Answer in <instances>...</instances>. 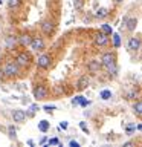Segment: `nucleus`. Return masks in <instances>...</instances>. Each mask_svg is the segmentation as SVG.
Instances as JSON below:
<instances>
[{
  "label": "nucleus",
  "mask_w": 142,
  "mask_h": 147,
  "mask_svg": "<svg viewBox=\"0 0 142 147\" xmlns=\"http://www.w3.org/2000/svg\"><path fill=\"white\" fill-rule=\"evenodd\" d=\"M2 74L5 77H17L18 74H20V66L17 64L15 60H8L6 63L3 64V67H2Z\"/></svg>",
  "instance_id": "f257e3e1"
},
{
  "label": "nucleus",
  "mask_w": 142,
  "mask_h": 147,
  "mask_svg": "<svg viewBox=\"0 0 142 147\" xmlns=\"http://www.w3.org/2000/svg\"><path fill=\"white\" fill-rule=\"evenodd\" d=\"M15 61H17V64H18L20 67H27V66L31 64V61H32L31 54H29V52H26V51H21V52H18V54H17Z\"/></svg>",
  "instance_id": "f03ea898"
},
{
  "label": "nucleus",
  "mask_w": 142,
  "mask_h": 147,
  "mask_svg": "<svg viewBox=\"0 0 142 147\" xmlns=\"http://www.w3.org/2000/svg\"><path fill=\"white\" fill-rule=\"evenodd\" d=\"M37 67L40 69H48L50 67V64H52V57H50L49 54H41L38 58H37Z\"/></svg>",
  "instance_id": "7ed1b4c3"
},
{
  "label": "nucleus",
  "mask_w": 142,
  "mask_h": 147,
  "mask_svg": "<svg viewBox=\"0 0 142 147\" xmlns=\"http://www.w3.org/2000/svg\"><path fill=\"white\" fill-rule=\"evenodd\" d=\"M29 46H31V49L37 51V52H41V51H44L46 43H44L43 37H32V40H31Z\"/></svg>",
  "instance_id": "20e7f679"
},
{
  "label": "nucleus",
  "mask_w": 142,
  "mask_h": 147,
  "mask_svg": "<svg viewBox=\"0 0 142 147\" xmlns=\"http://www.w3.org/2000/svg\"><path fill=\"white\" fill-rule=\"evenodd\" d=\"M101 64H102V67L116 64V55H115L113 52H104L102 55H101Z\"/></svg>",
  "instance_id": "39448f33"
},
{
  "label": "nucleus",
  "mask_w": 142,
  "mask_h": 147,
  "mask_svg": "<svg viewBox=\"0 0 142 147\" xmlns=\"http://www.w3.org/2000/svg\"><path fill=\"white\" fill-rule=\"evenodd\" d=\"M46 96H48V89H46V86L43 84H38L34 89V98L37 101H40V100H44Z\"/></svg>",
  "instance_id": "423d86ee"
},
{
  "label": "nucleus",
  "mask_w": 142,
  "mask_h": 147,
  "mask_svg": "<svg viewBox=\"0 0 142 147\" xmlns=\"http://www.w3.org/2000/svg\"><path fill=\"white\" fill-rule=\"evenodd\" d=\"M41 31H43L44 35H52L55 31V23L50 20H44L41 22Z\"/></svg>",
  "instance_id": "0eeeda50"
},
{
  "label": "nucleus",
  "mask_w": 142,
  "mask_h": 147,
  "mask_svg": "<svg viewBox=\"0 0 142 147\" xmlns=\"http://www.w3.org/2000/svg\"><path fill=\"white\" fill-rule=\"evenodd\" d=\"M5 45H6V48L9 51H14L15 49V46L18 45V38H17V35H8V37H5Z\"/></svg>",
  "instance_id": "6e6552de"
},
{
  "label": "nucleus",
  "mask_w": 142,
  "mask_h": 147,
  "mask_svg": "<svg viewBox=\"0 0 142 147\" xmlns=\"http://www.w3.org/2000/svg\"><path fill=\"white\" fill-rule=\"evenodd\" d=\"M93 40H95L96 46H107L109 45V35H105L104 32H98Z\"/></svg>",
  "instance_id": "1a4fd4ad"
},
{
  "label": "nucleus",
  "mask_w": 142,
  "mask_h": 147,
  "mask_svg": "<svg viewBox=\"0 0 142 147\" xmlns=\"http://www.w3.org/2000/svg\"><path fill=\"white\" fill-rule=\"evenodd\" d=\"M26 112L25 110H21V109H15V110H12V119H14V123H23L26 119Z\"/></svg>",
  "instance_id": "9d476101"
},
{
  "label": "nucleus",
  "mask_w": 142,
  "mask_h": 147,
  "mask_svg": "<svg viewBox=\"0 0 142 147\" xmlns=\"http://www.w3.org/2000/svg\"><path fill=\"white\" fill-rule=\"evenodd\" d=\"M89 84H90L89 75H82V77H80V80H78V83H76V89L80 92H82L84 89H87V86H89Z\"/></svg>",
  "instance_id": "9b49d317"
},
{
  "label": "nucleus",
  "mask_w": 142,
  "mask_h": 147,
  "mask_svg": "<svg viewBox=\"0 0 142 147\" xmlns=\"http://www.w3.org/2000/svg\"><path fill=\"white\" fill-rule=\"evenodd\" d=\"M101 67H102V64H101L99 60H90L89 64H87V69H89V72H92V74L99 72Z\"/></svg>",
  "instance_id": "f8f14e48"
},
{
  "label": "nucleus",
  "mask_w": 142,
  "mask_h": 147,
  "mask_svg": "<svg viewBox=\"0 0 142 147\" xmlns=\"http://www.w3.org/2000/svg\"><path fill=\"white\" fill-rule=\"evenodd\" d=\"M128 49L133 51V52L141 49V38L139 37H131V38L128 40Z\"/></svg>",
  "instance_id": "ddd939ff"
},
{
  "label": "nucleus",
  "mask_w": 142,
  "mask_h": 147,
  "mask_svg": "<svg viewBox=\"0 0 142 147\" xmlns=\"http://www.w3.org/2000/svg\"><path fill=\"white\" fill-rule=\"evenodd\" d=\"M124 26H125V28H127V31H130V32L136 31V28H137V18H136V17L127 18L125 23H124Z\"/></svg>",
  "instance_id": "4468645a"
},
{
  "label": "nucleus",
  "mask_w": 142,
  "mask_h": 147,
  "mask_svg": "<svg viewBox=\"0 0 142 147\" xmlns=\"http://www.w3.org/2000/svg\"><path fill=\"white\" fill-rule=\"evenodd\" d=\"M17 38H18V43H20L21 46H29L31 40H32V35H29V34H21L20 37H17Z\"/></svg>",
  "instance_id": "2eb2a0df"
},
{
  "label": "nucleus",
  "mask_w": 142,
  "mask_h": 147,
  "mask_svg": "<svg viewBox=\"0 0 142 147\" xmlns=\"http://www.w3.org/2000/svg\"><path fill=\"white\" fill-rule=\"evenodd\" d=\"M49 127H50V124H49L48 119H41V121L38 123V130H40V132H43V133L48 132V130H49Z\"/></svg>",
  "instance_id": "dca6fc26"
},
{
  "label": "nucleus",
  "mask_w": 142,
  "mask_h": 147,
  "mask_svg": "<svg viewBox=\"0 0 142 147\" xmlns=\"http://www.w3.org/2000/svg\"><path fill=\"white\" fill-rule=\"evenodd\" d=\"M95 17L96 18H107L109 17V9L107 8H99L98 11L95 12Z\"/></svg>",
  "instance_id": "f3484780"
},
{
  "label": "nucleus",
  "mask_w": 142,
  "mask_h": 147,
  "mask_svg": "<svg viewBox=\"0 0 142 147\" xmlns=\"http://www.w3.org/2000/svg\"><path fill=\"white\" fill-rule=\"evenodd\" d=\"M133 112H135V115H137V117L142 115V103L141 101H136V103L133 104Z\"/></svg>",
  "instance_id": "a211bd4d"
},
{
  "label": "nucleus",
  "mask_w": 142,
  "mask_h": 147,
  "mask_svg": "<svg viewBox=\"0 0 142 147\" xmlns=\"http://www.w3.org/2000/svg\"><path fill=\"white\" fill-rule=\"evenodd\" d=\"M101 31H102L105 35H112V34H113V29H112V26H110L109 23H104V25H101Z\"/></svg>",
  "instance_id": "6ab92c4d"
},
{
  "label": "nucleus",
  "mask_w": 142,
  "mask_h": 147,
  "mask_svg": "<svg viewBox=\"0 0 142 147\" xmlns=\"http://www.w3.org/2000/svg\"><path fill=\"white\" fill-rule=\"evenodd\" d=\"M21 5V0H8V8L9 9H15Z\"/></svg>",
  "instance_id": "aec40b11"
},
{
  "label": "nucleus",
  "mask_w": 142,
  "mask_h": 147,
  "mask_svg": "<svg viewBox=\"0 0 142 147\" xmlns=\"http://www.w3.org/2000/svg\"><path fill=\"white\" fill-rule=\"evenodd\" d=\"M112 37H113V46L115 48H121V35L119 34H112Z\"/></svg>",
  "instance_id": "412c9836"
},
{
  "label": "nucleus",
  "mask_w": 142,
  "mask_h": 147,
  "mask_svg": "<svg viewBox=\"0 0 142 147\" xmlns=\"http://www.w3.org/2000/svg\"><path fill=\"white\" fill-rule=\"evenodd\" d=\"M101 98H102V100H110V98H112V90H109V89L101 90Z\"/></svg>",
  "instance_id": "4be33fe9"
},
{
  "label": "nucleus",
  "mask_w": 142,
  "mask_h": 147,
  "mask_svg": "<svg viewBox=\"0 0 142 147\" xmlns=\"http://www.w3.org/2000/svg\"><path fill=\"white\" fill-rule=\"evenodd\" d=\"M8 136L11 138V140H14V138L17 136V130H15V127H14V126H9L8 127Z\"/></svg>",
  "instance_id": "5701e85b"
},
{
  "label": "nucleus",
  "mask_w": 142,
  "mask_h": 147,
  "mask_svg": "<svg viewBox=\"0 0 142 147\" xmlns=\"http://www.w3.org/2000/svg\"><path fill=\"white\" fill-rule=\"evenodd\" d=\"M46 142H48L49 146H61V144H60L58 138H52V140H49V141H46Z\"/></svg>",
  "instance_id": "b1692460"
},
{
  "label": "nucleus",
  "mask_w": 142,
  "mask_h": 147,
  "mask_svg": "<svg viewBox=\"0 0 142 147\" xmlns=\"http://www.w3.org/2000/svg\"><path fill=\"white\" fill-rule=\"evenodd\" d=\"M82 5H84V0H75V2H73V6H75V9H81Z\"/></svg>",
  "instance_id": "393cba45"
},
{
  "label": "nucleus",
  "mask_w": 142,
  "mask_h": 147,
  "mask_svg": "<svg viewBox=\"0 0 142 147\" xmlns=\"http://www.w3.org/2000/svg\"><path fill=\"white\" fill-rule=\"evenodd\" d=\"M82 98H84V96H81V95H78V96H75V98L72 100V104H73V106H78V104L81 103V100H82Z\"/></svg>",
  "instance_id": "a878e982"
},
{
  "label": "nucleus",
  "mask_w": 142,
  "mask_h": 147,
  "mask_svg": "<svg viewBox=\"0 0 142 147\" xmlns=\"http://www.w3.org/2000/svg\"><path fill=\"white\" fill-rule=\"evenodd\" d=\"M37 109H38V106H37V104L31 106V107H29V117H34V113L37 112Z\"/></svg>",
  "instance_id": "bb28decb"
},
{
  "label": "nucleus",
  "mask_w": 142,
  "mask_h": 147,
  "mask_svg": "<svg viewBox=\"0 0 142 147\" xmlns=\"http://www.w3.org/2000/svg\"><path fill=\"white\" fill-rule=\"evenodd\" d=\"M80 129H81V130L84 132V133H89V127L86 126V123H84V121H81V123H80Z\"/></svg>",
  "instance_id": "cd10ccee"
},
{
  "label": "nucleus",
  "mask_w": 142,
  "mask_h": 147,
  "mask_svg": "<svg viewBox=\"0 0 142 147\" xmlns=\"http://www.w3.org/2000/svg\"><path fill=\"white\" fill-rule=\"evenodd\" d=\"M44 112H48V113H50V112H54L55 109H57V106H44Z\"/></svg>",
  "instance_id": "c85d7f7f"
},
{
  "label": "nucleus",
  "mask_w": 142,
  "mask_h": 147,
  "mask_svg": "<svg viewBox=\"0 0 142 147\" xmlns=\"http://www.w3.org/2000/svg\"><path fill=\"white\" fill-rule=\"evenodd\" d=\"M125 129H127V133H128V135H131L133 130H136V126H135V124H130V126H127Z\"/></svg>",
  "instance_id": "c756f323"
},
{
  "label": "nucleus",
  "mask_w": 142,
  "mask_h": 147,
  "mask_svg": "<svg viewBox=\"0 0 142 147\" xmlns=\"http://www.w3.org/2000/svg\"><path fill=\"white\" fill-rule=\"evenodd\" d=\"M67 127H69L67 121H61V123H60V129H63V130H67Z\"/></svg>",
  "instance_id": "7c9ffc66"
},
{
  "label": "nucleus",
  "mask_w": 142,
  "mask_h": 147,
  "mask_svg": "<svg viewBox=\"0 0 142 147\" xmlns=\"http://www.w3.org/2000/svg\"><path fill=\"white\" fill-rule=\"evenodd\" d=\"M90 104V101L89 100H86V98H82L81 100V103H80V106H82V107H86V106H89Z\"/></svg>",
  "instance_id": "2f4dec72"
},
{
  "label": "nucleus",
  "mask_w": 142,
  "mask_h": 147,
  "mask_svg": "<svg viewBox=\"0 0 142 147\" xmlns=\"http://www.w3.org/2000/svg\"><path fill=\"white\" fill-rule=\"evenodd\" d=\"M69 146H70V147H80V142H78V141H70V142H69Z\"/></svg>",
  "instance_id": "473e14b6"
},
{
  "label": "nucleus",
  "mask_w": 142,
  "mask_h": 147,
  "mask_svg": "<svg viewBox=\"0 0 142 147\" xmlns=\"http://www.w3.org/2000/svg\"><path fill=\"white\" fill-rule=\"evenodd\" d=\"M130 146H135V142L128 141V142H125V144H124V147H130Z\"/></svg>",
  "instance_id": "72a5a7b5"
},
{
  "label": "nucleus",
  "mask_w": 142,
  "mask_h": 147,
  "mask_svg": "<svg viewBox=\"0 0 142 147\" xmlns=\"http://www.w3.org/2000/svg\"><path fill=\"white\" fill-rule=\"evenodd\" d=\"M46 141H48V138L43 136V138H41V141H40V144H46Z\"/></svg>",
  "instance_id": "f704fd0d"
},
{
  "label": "nucleus",
  "mask_w": 142,
  "mask_h": 147,
  "mask_svg": "<svg viewBox=\"0 0 142 147\" xmlns=\"http://www.w3.org/2000/svg\"><path fill=\"white\" fill-rule=\"evenodd\" d=\"M2 3H3V0H0V5H2Z\"/></svg>",
  "instance_id": "c9c22d12"
},
{
  "label": "nucleus",
  "mask_w": 142,
  "mask_h": 147,
  "mask_svg": "<svg viewBox=\"0 0 142 147\" xmlns=\"http://www.w3.org/2000/svg\"><path fill=\"white\" fill-rule=\"evenodd\" d=\"M116 2H122V0H116Z\"/></svg>",
  "instance_id": "e433bc0d"
},
{
  "label": "nucleus",
  "mask_w": 142,
  "mask_h": 147,
  "mask_svg": "<svg viewBox=\"0 0 142 147\" xmlns=\"http://www.w3.org/2000/svg\"><path fill=\"white\" fill-rule=\"evenodd\" d=\"M0 29H2V25H0Z\"/></svg>",
  "instance_id": "4c0bfd02"
}]
</instances>
